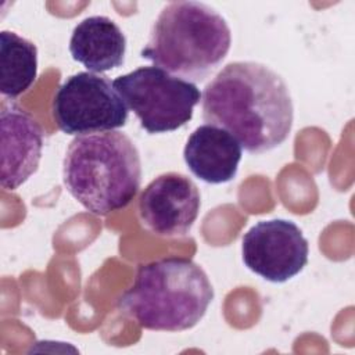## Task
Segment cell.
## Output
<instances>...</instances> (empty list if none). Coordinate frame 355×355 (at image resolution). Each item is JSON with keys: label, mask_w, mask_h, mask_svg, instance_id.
<instances>
[{"label": "cell", "mask_w": 355, "mask_h": 355, "mask_svg": "<svg viewBox=\"0 0 355 355\" xmlns=\"http://www.w3.org/2000/svg\"><path fill=\"white\" fill-rule=\"evenodd\" d=\"M202 118L226 129L250 154L270 151L286 141L294 105L283 78L255 61L229 62L204 87Z\"/></svg>", "instance_id": "cell-1"}, {"label": "cell", "mask_w": 355, "mask_h": 355, "mask_svg": "<svg viewBox=\"0 0 355 355\" xmlns=\"http://www.w3.org/2000/svg\"><path fill=\"white\" fill-rule=\"evenodd\" d=\"M214 295L208 275L198 263L166 257L139 266L118 308L143 329L183 331L204 318Z\"/></svg>", "instance_id": "cell-2"}, {"label": "cell", "mask_w": 355, "mask_h": 355, "mask_svg": "<svg viewBox=\"0 0 355 355\" xmlns=\"http://www.w3.org/2000/svg\"><path fill=\"white\" fill-rule=\"evenodd\" d=\"M62 182L67 191L93 215L105 216L123 209L140 189L139 150L119 130L76 136L64 157Z\"/></svg>", "instance_id": "cell-3"}, {"label": "cell", "mask_w": 355, "mask_h": 355, "mask_svg": "<svg viewBox=\"0 0 355 355\" xmlns=\"http://www.w3.org/2000/svg\"><path fill=\"white\" fill-rule=\"evenodd\" d=\"M230 44V28L215 8L200 1H172L159 11L140 57L193 83L218 69Z\"/></svg>", "instance_id": "cell-4"}, {"label": "cell", "mask_w": 355, "mask_h": 355, "mask_svg": "<svg viewBox=\"0 0 355 355\" xmlns=\"http://www.w3.org/2000/svg\"><path fill=\"white\" fill-rule=\"evenodd\" d=\"M114 89L148 133L173 132L193 118L198 87L158 67H140L112 80Z\"/></svg>", "instance_id": "cell-5"}, {"label": "cell", "mask_w": 355, "mask_h": 355, "mask_svg": "<svg viewBox=\"0 0 355 355\" xmlns=\"http://www.w3.org/2000/svg\"><path fill=\"white\" fill-rule=\"evenodd\" d=\"M51 114L58 129L73 136L115 130L129 115L111 80L93 72L69 76L53 97Z\"/></svg>", "instance_id": "cell-6"}, {"label": "cell", "mask_w": 355, "mask_h": 355, "mask_svg": "<svg viewBox=\"0 0 355 355\" xmlns=\"http://www.w3.org/2000/svg\"><path fill=\"white\" fill-rule=\"evenodd\" d=\"M308 240L293 220H259L243 236L244 265L272 283H284L297 276L308 263Z\"/></svg>", "instance_id": "cell-7"}, {"label": "cell", "mask_w": 355, "mask_h": 355, "mask_svg": "<svg viewBox=\"0 0 355 355\" xmlns=\"http://www.w3.org/2000/svg\"><path fill=\"white\" fill-rule=\"evenodd\" d=\"M201 208L197 184L186 175L166 172L153 179L139 198V218L151 233L176 239L186 236Z\"/></svg>", "instance_id": "cell-8"}, {"label": "cell", "mask_w": 355, "mask_h": 355, "mask_svg": "<svg viewBox=\"0 0 355 355\" xmlns=\"http://www.w3.org/2000/svg\"><path fill=\"white\" fill-rule=\"evenodd\" d=\"M1 176L6 190H17L39 168L43 129L39 122L12 103L1 101Z\"/></svg>", "instance_id": "cell-9"}, {"label": "cell", "mask_w": 355, "mask_h": 355, "mask_svg": "<svg viewBox=\"0 0 355 355\" xmlns=\"http://www.w3.org/2000/svg\"><path fill=\"white\" fill-rule=\"evenodd\" d=\"M243 148L233 135L215 125H201L189 136L183 158L190 172L211 184L236 178Z\"/></svg>", "instance_id": "cell-10"}, {"label": "cell", "mask_w": 355, "mask_h": 355, "mask_svg": "<svg viewBox=\"0 0 355 355\" xmlns=\"http://www.w3.org/2000/svg\"><path fill=\"white\" fill-rule=\"evenodd\" d=\"M69 53L89 72L103 73L123 64L126 37L111 18L104 15L87 17L73 28Z\"/></svg>", "instance_id": "cell-11"}, {"label": "cell", "mask_w": 355, "mask_h": 355, "mask_svg": "<svg viewBox=\"0 0 355 355\" xmlns=\"http://www.w3.org/2000/svg\"><path fill=\"white\" fill-rule=\"evenodd\" d=\"M37 76L36 46L11 31L0 32V92L14 100L28 92Z\"/></svg>", "instance_id": "cell-12"}]
</instances>
